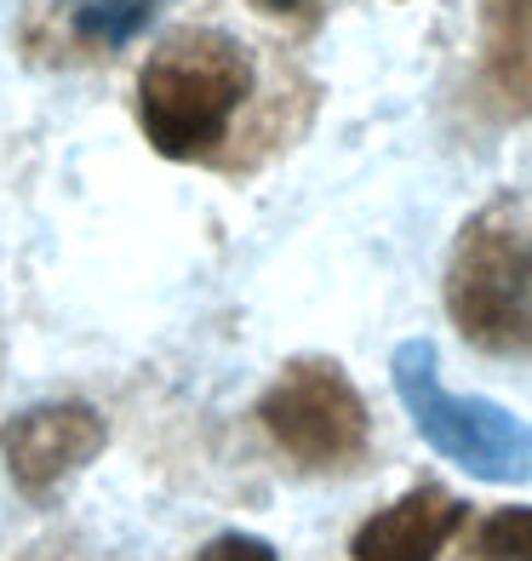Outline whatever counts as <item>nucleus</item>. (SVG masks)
I'll use <instances>...</instances> for the list:
<instances>
[{
  "label": "nucleus",
  "mask_w": 532,
  "mask_h": 561,
  "mask_svg": "<svg viewBox=\"0 0 532 561\" xmlns=\"http://www.w3.org/2000/svg\"><path fill=\"white\" fill-rule=\"evenodd\" d=\"M246 98H252V58L241 41L218 30L166 35L138 75L143 138L166 161H200L207 149H218Z\"/></svg>",
  "instance_id": "obj_1"
},
{
  "label": "nucleus",
  "mask_w": 532,
  "mask_h": 561,
  "mask_svg": "<svg viewBox=\"0 0 532 561\" xmlns=\"http://www.w3.org/2000/svg\"><path fill=\"white\" fill-rule=\"evenodd\" d=\"M447 316L487 355H532V201H487L452 241L447 259Z\"/></svg>",
  "instance_id": "obj_2"
},
{
  "label": "nucleus",
  "mask_w": 532,
  "mask_h": 561,
  "mask_svg": "<svg viewBox=\"0 0 532 561\" xmlns=\"http://www.w3.org/2000/svg\"><path fill=\"white\" fill-rule=\"evenodd\" d=\"M390 378L407 419L418 424V436L441 458H452L475 481H493V488L532 481V424L487 396H452L441 385V355L429 339L401 344L390 355Z\"/></svg>",
  "instance_id": "obj_3"
},
{
  "label": "nucleus",
  "mask_w": 532,
  "mask_h": 561,
  "mask_svg": "<svg viewBox=\"0 0 532 561\" xmlns=\"http://www.w3.org/2000/svg\"><path fill=\"white\" fill-rule=\"evenodd\" d=\"M258 419L275 442H281L298 465L310 470H338L349 458L367 453L372 419L361 390L349 385V373L326 355H298L281 367V378L264 390Z\"/></svg>",
  "instance_id": "obj_4"
},
{
  "label": "nucleus",
  "mask_w": 532,
  "mask_h": 561,
  "mask_svg": "<svg viewBox=\"0 0 532 561\" xmlns=\"http://www.w3.org/2000/svg\"><path fill=\"white\" fill-rule=\"evenodd\" d=\"M109 447V430L97 419V407L86 401H53V407H30L0 430V453L12 465V481L23 493H46L63 476L86 470L97 453Z\"/></svg>",
  "instance_id": "obj_5"
},
{
  "label": "nucleus",
  "mask_w": 532,
  "mask_h": 561,
  "mask_svg": "<svg viewBox=\"0 0 532 561\" xmlns=\"http://www.w3.org/2000/svg\"><path fill=\"white\" fill-rule=\"evenodd\" d=\"M464 499H452L447 488H413L407 499L384 504L361 533L349 539L355 561H436L447 539L464 527Z\"/></svg>",
  "instance_id": "obj_6"
},
{
  "label": "nucleus",
  "mask_w": 532,
  "mask_h": 561,
  "mask_svg": "<svg viewBox=\"0 0 532 561\" xmlns=\"http://www.w3.org/2000/svg\"><path fill=\"white\" fill-rule=\"evenodd\" d=\"M161 12V0H86L74 23H81V35L104 41V46H126L132 35L149 30V18Z\"/></svg>",
  "instance_id": "obj_7"
},
{
  "label": "nucleus",
  "mask_w": 532,
  "mask_h": 561,
  "mask_svg": "<svg viewBox=\"0 0 532 561\" xmlns=\"http://www.w3.org/2000/svg\"><path fill=\"white\" fill-rule=\"evenodd\" d=\"M481 556L487 561H532V504L493 510L481 522Z\"/></svg>",
  "instance_id": "obj_8"
},
{
  "label": "nucleus",
  "mask_w": 532,
  "mask_h": 561,
  "mask_svg": "<svg viewBox=\"0 0 532 561\" xmlns=\"http://www.w3.org/2000/svg\"><path fill=\"white\" fill-rule=\"evenodd\" d=\"M195 561H281V556H275L264 539H252V533H223V539H212Z\"/></svg>",
  "instance_id": "obj_9"
},
{
  "label": "nucleus",
  "mask_w": 532,
  "mask_h": 561,
  "mask_svg": "<svg viewBox=\"0 0 532 561\" xmlns=\"http://www.w3.org/2000/svg\"><path fill=\"white\" fill-rule=\"evenodd\" d=\"M264 7H269V12H292V7H298V0H264Z\"/></svg>",
  "instance_id": "obj_10"
}]
</instances>
